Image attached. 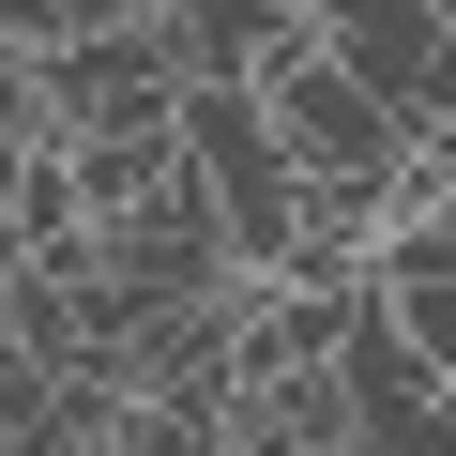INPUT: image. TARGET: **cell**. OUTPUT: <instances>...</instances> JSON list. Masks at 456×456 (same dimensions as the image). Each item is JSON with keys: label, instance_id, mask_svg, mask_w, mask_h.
<instances>
[{"label": "cell", "instance_id": "cell-1", "mask_svg": "<svg viewBox=\"0 0 456 456\" xmlns=\"http://www.w3.org/2000/svg\"><path fill=\"white\" fill-rule=\"evenodd\" d=\"M259 92H274V122H289V152H305V167H411V152H426V122H411V107H395L335 31H305Z\"/></svg>", "mask_w": 456, "mask_h": 456}, {"label": "cell", "instance_id": "cell-2", "mask_svg": "<svg viewBox=\"0 0 456 456\" xmlns=\"http://www.w3.org/2000/svg\"><path fill=\"white\" fill-rule=\"evenodd\" d=\"M380 305H395V320L456 365V213H411L395 244H380Z\"/></svg>", "mask_w": 456, "mask_h": 456}]
</instances>
